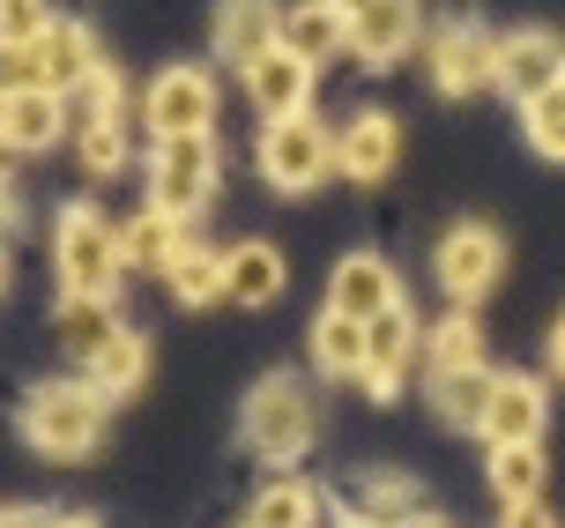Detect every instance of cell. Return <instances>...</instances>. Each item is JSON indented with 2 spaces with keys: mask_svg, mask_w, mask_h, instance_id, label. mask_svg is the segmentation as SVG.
I'll return each mask as SVG.
<instances>
[{
  "mask_svg": "<svg viewBox=\"0 0 565 528\" xmlns=\"http://www.w3.org/2000/svg\"><path fill=\"white\" fill-rule=\"evenodd\" d=\"M439 372H483V335L469 313H454V320L431 328V380Z\"/></svg>",
  "mask_w": 565,
  "mask_h": 528,
  "instance_id": "cell-26",
  "label": "cell"
},
{
  "mask_svg": "<svg viewBox=\"0 0 565 528\" xmlns=\"http://www.w3.org/2000/svg\"><path fill=\"white\" fill-rule=\"evenodd\" d=\"M254 528H312V484H276V492H260Z\"/></svg>",
  "mask_w": 565,
  "mask_h": 528,
  "instance_id": "cell-28",
  "label": "cell"
},
{
  "mask_svg": "<svg viewBox=\"0 0 565 528\" xmlns=\"http://www.w3.org/2000/svg\"><path fill=\"white\" fill-rule=\"evenodd\" d=\"M246 440H254V454H268V462L306 454V440H312L306 388H298V380H260V388L246 394Z\"/></svg>",
  "mask_w": 565,
  "mask_h": 528,
  "instance_id": "cell-5",
  "label": "cell"
},
{
  "mask_svg": "<svg viewBox=\"0 0 565 528\" xmlns=\"http://www.w3.org/2000/svg\"><path fill=\"white\" fill-rule=\"evenodd\" d=\"M8 217H15V201H8V187H0V223H8Z\"/></svg>",
  "mask_w": 565,
  "mask_h": 528,
  "instance_id": "cell-35",
  "label": "cell"
},
{
  "mask_svg": "<svg viewBox=\"0 0 565 528\" xmlns=\"http://www.w3.org/2000/svg\"><path fill=\"white\" fill-rule=\"evenodd\" d=\"M491 492L507 506H529L543 492V446L521 440V446H491Z\"/></svg>",
  "mask_w": 565,
  "mask_h": 528,
  "instance_id": "cell-25",
  "label": "cell"
},
{
  "mask_svg": "<svg viewBox=\"0 0 565 528\" xmlns=\"http://www.w3.org/2000/svg\"><path fill=\"white\" fill-rule=\"evenodd\" d=\"M53 261H60V283H67V298H113L119 268H127V253H119V231L97 209H60V231H53Z\"/></svg>",
  "mask_w": 565,
  "mask_h": 528,
  "instance_id": "cell-2",
  "label": "cell"
},
{
  "mask_svg": "<svg viewBox=\"0 0 565 528\" xmlns=\"http://www.w3.org/2000/svg\"><path fill=\"white\" fill-rule=\"evenodd\" d=\"M431 75H439L447 97H469V89L499 83V45H491L477 23H454V30L431 38Z\"/></svg>",
  "mask_w": 565,
  "mask_h": 528,
  "instance_id": "cell-9",
  "label": "cell"
},
{
  "mask_svg": "<svg viewBox=\"0 0 565 528\" xmlns=\"http://www.w3.org/2000/svg\"><path fill=\"white\" fill-rule=\"evenodd\" d=\"M491 380H499V372H439V380H431V410H439L454 432H483Z\"/></svg>",
  "mask_w": 565,
  "mask_h": 528,
  "instance_id": "cell-23",
  "label": "cell"
},
{
  "mask_svg": "<svg viewBox=\"0 0 565 528\" xmlns=\"http://www.w3.org/2000/svg\"><path fill=\"white\" fill-rule=\"evenodd\" d=\"M335 165L350 171L358 187L387 179V171H395V119H387V112H358V119L335 135Z\"/></svg>",
  "mask_w": 565,
  "mask_h": 528,
  "instance_id": "cell-14",
  "label": "cell"
},
{
  "mask_svg": "<svg viewBox=\"0 0 565 528\" xmlns=\"http://www.w3.org/2000/svg\"><path fill=\"white\" fill-rule=\"evenodd\" d=\"M179 246H186V231H179V217H164L157 201L119 231V253H127L135 268H171V253H179Z\"/></svg>",
  "mask_w": 565,
  "mask_h": 528,
  "instance_id": "cell-21",
  "label": "cell"
},
{
  "mask_svg": "<svg viewBox=\"0 0 565 528\" xmlns=\"http://www.w3.org/2000/svg\"><path fill=\"white\" fill-rule=\"evenodd\" d=\"M0 528H45V521H38L30 506H0Z\"/></svg>",
  "mask_w": 565,
  "mask_h": 528,
  "instance_id": "cell-32",
  "label": "cell"
},
{
  "mask_svg": "<svg viewBox=\"0 0 565 528\" xmlns=\"http://www.w3.org/2000/svg\"><path fill=\"white\" fill-rule=\"evenodd\" d=\"M246 97H254L268 119H290V112H306V97H312V67L298 53H260L254 67H246Z\"/></svg>",
  "mask_w": 565,
  "mask_h": 528,
  "instance_id": "cell-13",
  "label": "cell"
},
{
  "mask_svg": "<svg viewBox=\"0 0 565 528\" xmlns=\"http://www.w3.org/2000/svg\"><path fill=\"white\" fill-rule=\"evenodd\" d=\"M409 38H417V8H409V0H372L365 15H350V45H358L372 67L402 60V53H409Z\"/></svg>",
  "mask_w": 565,
  "mask_h": 528,
  "instance_id": "cell-15",
  "label": "cell"
},
{
  "mask_svg": "<svg viewBox=\"0 0 565 528\" xmlns=\"http://www.w3.org/2000/svg\"><path fill=\"white\" fill-rule=\"evenodd\" d=\"M335 45H350V15H342V8H328V0H298V8L282 15V53H298L306 67H320Z\"/></svg>",
  "mask_w": 565,
  "mask_h": 528,
  "instance_id": "cell-16",
  "label": "cell"
},
{
  "mask_svg": "<svg viewBox=\"0 0 565 528\" xmlns=\"http://www.w3.org/2000/svg\"><path fill=\"white\" fill-rule=\"evenodd\" d=\"M23 432L38 454H53V462H75L97 446L105 432V388H89V380H45V388L23 402Z\"/></svg>",
  "mask_w": 565,
  "mask_h": 528,
  "instance_id": "cell-1",
  "label": "cell"
},
{
  "mask_svg": "<svg viewBox=\"0 0 565 528\" xmlns=\"http://www.w3.org/2000/svg\"><path fill=\"white\" fill-rule=\"evenodd\" d=\"M402 528H439V521H424V514H409V521H402Z\"/></svg>",
  "mask_w": 565,
  "mask_h": 528,
  "instance_id": "cell-37",
  "label": "cell"
},
{
  "mask_svg": "<svg viewBox=\"0 0 565 528\" xmlns=\"http://www.w3.org/2000/svg\"><path fill=\"white\" fill-rule=\"evenodd\" d=\"M387 306H402V283L380 253H350L328 283V313H350V320H380Z\"/></svg>",
  "mask_w": 565,
  "mask_h": 528,
  "instance_id": "cell-10",
  "label": "cell"
},
{
  "mask_svg": "<svg viewBox=\"0 0 565 528\" xmlns=\"http://www.w3.org/2000/svg\"><path fill=\"white\" fill-rule=\"evenodd\" d=\"M335 165V135L312 119V112H290V119H268L260 135V179L276 194H312Z\"/></svg>",
  "mask_w": 565,
  "mask_h": 528,
  "instance_id": "cell-3",
  "label": "cell"
},
{
  "mask_svg": "<svg viewBox=\"0 0 565 528\" xmlns=\"http://www.w3.org/2000/svg\"><path fill=\"white\" fill-rule=\"evenodd\" d=\"M119 335L113 320V298H60V342L75 350V365H89L105 342Z\"/></svg>",
  "mask_w": 565,
  "mask_h": 528,
  "instance_id": "cell-22",
  "label": "cell"
},
{
  "mask_svg": "<svg viewBox=\"0 0 565 528\" xmlns=\"http://www.w3.org/2000/svg\"><path fill=\"white\" fill-rule=\"evenodd\" d=\"M67 135V97L60 89H15L8 97V149H53Z\"/></svg>",
  "mask_w": 565,
  "mask_h": 528,
  "instance_id": "cell-18",
  "label": "cell"
},
{
  "mask_svg": "<svg viewBox=\"0 0 565 528\" xmlns=\"http://www.w3.org/2000/svg\"><path fill=\"white\" fill-rule=\"evenodd\" d=\"M543 432V388L529 372H499L491 380V402H483V440L491 446H521Z\"/></svg>",
  "mask_w": 565,
  "mask_h": 528,
  "instance_id": "cell-11",
  "label": "cell"
},
{
  "mask_svg": "<svg viewBox=\"0 0 565 528\" xmlns=\"http://www.w3.org/2000/svg\"><path fill=\"white\" fill-rule=\"evenodd\" d=\"M0 149H8V97H0Z\"/></svg>",
  "mask_w": 565,
  "mask_h": 528,
  "instance_id": "cell-36",
  "label": "cell"
},
{
  "mask_svg": "<svg viewBox=\"0 0 565 528\" xmlns=\"http://www.w3.org/2000/svg\"><path fill=\"white\" fill-rule=\"evenodd\" d=\"M53 23L60 15L45 8V0H0V45H45Z\"/></svg>",
  "mask_w": 565,
  "mask_h": 528,
  "instance_id": "cell-29",
  "label": "cell"
},
{
  "mask_svg": "<svg viewBox=\"0 0 565 528\" xmlns=\"http://www.w3.org/2000/svg\"><path fill=\"white\" fill-rule=\"evenodd\" d=\"M529 141H536L543 157H565V83L529 105Z\"/></svg>",
  "mask_w": 565,
  "mask_h": 528,
  "instance_id": "cell-30",
  "label": "cell"
},
{
  "mask_svg": "<svg viewBox=\"0 0 565 528\" xmlns=\"http://www.w3.org/2000/svg\"><path fill=\"white\" fill-rule=\"evenodd\" d=\"M499 83H507L521 105L551 97V89L565 83V38L558 30H513L507 45H499Z\"/></svg>",
  "mask_w": 565,
  "mask_h": 528,
  "instance_id": "cell-8",
  "label": "cell"
},
{
  "mask_svg": "<svg viewBox=\"0 0 565 528\" xmlns=\"http://www.w3.org/2000/svg\"><path fill=\"white\" fill-rule=\"evenodd\" d=\"M164 283H171V298H179V306H209V298H224V253L201 246V239H186V246L171 253Z\"/></svg>",
  "mask_w": 565,
  "mask_h": 528,
  "instance_id": "cell-20",
  "label": "cell"
},
{
  "mask_svg": "<svg viewBox=\"0 0 565 528\" xmlns=\"http://www.w3.org/2000/svg\"><path fill=\"white\" fill-rule=\"evenodd\" d=\"M141 119H149L157 141L209 135V119H216V83H209L201 67H164V75L149 83V97H141Z\"/></svg>",
  "mask_w": 565,
  "mask_h": 528,
  "instance_id": "cell-6",
  "label": "cell"
},
{
  "mask_svg": "<svg viewBox=\"0 0 565 528\" xmlns=\"http://www.w3.org/2000/svg\"><path fill=\"white\" fill-rule=\"evenodd\" d=\"M551 365H558V372H565V320H558V328H551Z\"/></svg>",
  "mask_w": 565,
  "mask_h": 528,
  "instance_id": "cell-33",
  "label": "cell"
},
{
  "mask_svg": "<svg viewBox=\"0 0 565 528\" xmlns=\"http://www.w3.org/2000/svg\"><path fill=\"white\" fill-rule=\"evenodd\" d=\"M507 528H558V514L543 499H529V506H507Z\"/></svg>",
  "mask_w": 565,
  "mask_h": 528,
  "instance_id": "cell-31",
  "label": "cell"
},
{
  "mask_svg": "<svg viewBox=\"0 0 565 528\" xmlns=\"http://www.w3.org/2000/svg\"><path fill=\"white\" fill-rule=\"evenodd\" d=\"M0 283H8V253H0Z\"/></svg>",
  "mask_w": 565,
  "mask_h": 528,
  "instance_id": "cell-39",
  "label": "cell"
},
{
  "mask_svg": "<svg viewBox=\"0 0 565 528\" xmlns=\"http://www.w3.org/2000/svg\"><path fill=\"white\" fill-rule=\"evenodd\" d=\"M149 194L164 217H194L201 201L216 194V141L209 135H179V141H157V165H149Z\"/></svg>",
  "mask_w": 565,
  "mask_h": 528,
  "instance_id": "cell-4",
  "label": "cell"
},
{
  "mask_svg": "<svg viewBox=\"0 0 565 528\" xmlns=\"http://www.w3.org/2000/svg\"><path fill=\"white\" fill-rule=\"evenodd\" d=\"M45 528H89V521H45Z\"/></svg>",
  "mask_w": 565,
  "mask_h": 528,
  "instance_id": "cell-38",
  "label": "cell"
},
{
  "mask_svg": "<svg viewBox=\"0 0 565 528\" xmlns=\"http://www.w3.org/2000/svg\"><path fill=\"white\" fill-rule=\"evenodd\" d=\"M141 365H149V350H141V335H127V328H119L113 342H105V350H97V358L83 365V372H89V388H105V394H127V388L141 380Z\"/></svg>",
  "mask_w": 565,
  "mask_h": 528,
  "instance_id": "cell-27",
  "label": "cell"
},
{
  "mask_svg": "<svg viewBox=\"0 0 565 528\" xmlns=\"http://www.w3.org/2000/svg\"><path fill=\"white\" fill-rule=\"evenodd\" d=\"M328 8H342V15H365L372 0H328Z\"/></svg>",
  "mask_w": 565,
  "mask_h": 528,
  "instance_id": "cell-34",
  "label": "cell"
},
{
  "mask_svg": "<svg viewBox=\"0 0 565 528\" xmlns=\"http://www.w3.org/2000/svg\"><path fill=\"white\" fill-rule=\"evenodd\" d=\"M499 268H507V246H499L491 223H454L447 239H439V283H447L461 306L483 298V291L499 283Z\"/></svg>",
  "mask_w": 565,
  "mask_h": 528,
  "instance_id": "cell-7",
  "label": "cell"
},
{
  "mask_svg": "<svg viewBox=\"0 0 565 528\" xmlns=\"http://www.w3.org/2000/svg\"><path fill=\"white\" fill-rule=\"evenodd\" d=\"M224 298L231 306H268V298H282V253L260 246V239L231 246L224 253Z\"/></svg>",
  "mask_w": 565,
  "mask_h": 528,
  "instance_id": "cell-17",
  "label": "cell"
},
{
  "mask_svg": "<svg viewBox=\"0 0 565 528\" xmlns=\"http://www.w3.org/2000/svg\"><path fill=\"white\" fill-rule=\"evenodd\" d=\"M312 365L320 372H365V320H350V313H320L312 320Z\"/></svg>",
  "mask_w": 565,
  "mask_h": 528,
  "instance_id": "cell-24",
  "label": "cell"
},
{
  "mask_svg": "<svg viewBox=\"0 0 565 528\" xmlns=\"http://www.w3.org/2000/svg\"><path fill=\"white\" fill-rule=\"evenodd\" d=\"M38 60H45V89H83L89 75H97V45H89L83 23H53L45 30V45H38Z\"/></svg>",
  "mask_w": 565,
  "mask_h": 528,
  "instance_id": "cell-19",
  "label": "cell"
},
{
  "mask_svg": "<svg viewBox=\"0 0 565 528\" xmlns=\"http://www.w3.org/2000/svg\"><path fill=\"white\" fill-rule=\"evenodd\" d=\"M276 45H282V15L268 0H224V8H216V53H224L231 67H254V60L276 53Z\"/></svg>",
  "mask_w": 565,
  "mask_h": 528,
  "instance_id": "cell-12",
  "label": "cell"
}]
</instances>
